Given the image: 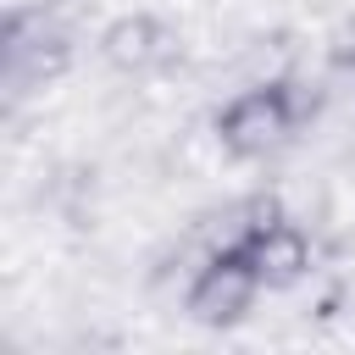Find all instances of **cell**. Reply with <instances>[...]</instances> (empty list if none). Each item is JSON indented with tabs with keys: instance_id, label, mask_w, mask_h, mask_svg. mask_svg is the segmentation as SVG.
Wrapping results in <instances>:
<instances>
[{
	"instance_id": "obj_3",
	"label": "cell",
	"mask_w": 355,
	"mask_h": 355,
	"mask_svg": "<svg viewBox=\"0 0 355 355\" xmlns=\"http://www.w3.org/2000/svg\"><path fill=\"white\" fill-rule=\"evenodd\" d=\"M67 55H72V44H67V33H61L44 11H17V17L6 22L0 61H6V89H11V94H28L33 83L55 78V72L67 67Z\"/></svg>"
},
{
	"instance_id": "obj_2",
	"label": "cell",
	"mask_w": 355,
	"mask_h": 355,
	"mask_svg": "<svg viewBox=\"0 0 355 355\" xmlns=\"http://www.w3.org/2000/svg\"><path fill=\"white\" fill-rule=\"evenodd\" d=\"M261 288H266V283H261L250 250L233 239V244H222V250L194 272V283H189V311H194L200 322L222 327V322H239V316L255 305Z\"/></svg>"
},
{
	"instance_id": "obj_1",
	"label": "cell",
	"mask_w": 355,
	"mask_h": 355,
	"mask_svg": "<svg viewBox=\"0 0 355 355\" xmlns=\"http://www.w3.org/2000/svg\"><path fill=\"white\" fill-rule=\"evenodd\" d=\"M294 89L300 83H272V89H250V94L227 100V111L216 116L222 144L233 155H266V150H277L300 128V116H305V100Z\"/></svg>"
},
{
	"instance_id": "obj_4",
	"label": "cell",
	"mask_w": 355,
	"mask_h": 355,
	"mask_svg": "<svg viewBox=\"0 0 355 355\" xmlns=\"http://www.w3.org/2000/svg\"><path fill=\"white\" fill-rule=\"evenodd\" d=\"M100 55H105L116 72H128V78H150V72H161V67L178 55V39H172L155 17L133 11V17H116V22L100 33Z\"/></svg>"
}]
</instances>
